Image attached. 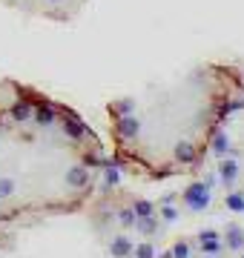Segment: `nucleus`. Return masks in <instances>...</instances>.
<instances>
[{
  "mask_svg": "<svg viewBox=\"0 0 244 258\" xmlns=\"http://www.w3.org/2000/svg\"><path fill=\"white\" fill-rule=\"evenodd\" d=\"M244 101L235 63H198L167 83L109 103L115 161L135 178L169 181L201 169L227 118Z\"/></svg>",
  "mask_w": 244,
  "mask_h": 258,
  "instance_id": "f03ea898",
  "label": "nucleus"
},
{
  "mask_svg": "<svg viewBox=\"0 0 244 258\" xmlns=\"http://www.w3.org/2000/svg\"><path fill=\"white\" fill-rule=\"evenodd\" d=\"M89 0H0V6L26 18L52 20V23H66L75 20L86 9Z\"/></svg>",
  "mask_w": 244,
  "mask_h": 258,
  "instance_id": "7ed1b4c3",
  "label": "nucleus"
},
{
  "mask_svg": "<svg viewBox=\"0 0 244 258\" xmlns=\"http://www.w3.org/2000/svg\"><path fill=\"white\" fill-rule=\"evenodd\" d=\"M101 172L103 144L72 106L0 81V221L84 210Z\"/></svg>",
  "mask_w": 244,
  "mask_h": 258,
  "instance_id": "f257e3e1",
  "label": "nucleus"
}]
</instances>
